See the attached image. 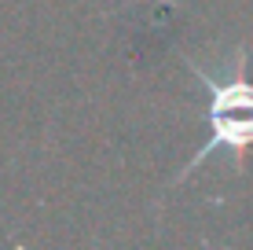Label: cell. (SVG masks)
<instances>
[{
    "label": "cell",
    "instance_id": "obj_1",
    "mask_svg": "<svg viewBox=\"0 0 253 250\" xmlns=\"http://www.w3.org/2000/svg\"><path fill=\"white\" fill-rule=\"evenodd\" d=\"M195 74V81L209 92V107H206V125L209 136L206 144L191 154V162L176 173L172 184L187 180L198 166H206L216 151H228L235 158V166H242V154L253 148V77H250V48L239 45L231 59H224L220 70L184 59Z\"/></svg>",
    "mask_w": 253,
    "mask_h": 250
}]
</instances>
